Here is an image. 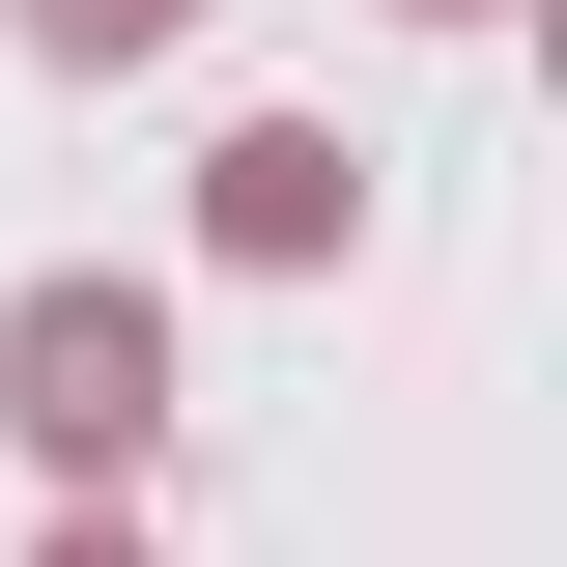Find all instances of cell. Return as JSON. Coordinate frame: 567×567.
<instances>
[{
    "instance_id": "cell-1",
    "label": "cell",
    "mask_w": 567,
    "mask_h": 567,
    "mask_svg": "<svg viewBox=\"0 0 567 567\" xmlns=\"http://www.w3.org/2000/svg\"><path fill=\"white\" fill-rule=\"evenodd\" d=\"M0 454L58 511H142V454H171V284H114V256L0 284Z\"/></svg>"
},
{
    "instance_id": "cell-2",
    "label": "cell",
    "mask_w": 567,
    "mask_h": 567,
    "mask_svg": "<svg viewBox=\"0 0 567 567\" xmlns=\"http://www.w3.org/2000/svg\"><path fill=\"white\" fill-rule=\"evenodd\" d=\"M199 256H227V284H341V256H369V142H341V114H227V142H199Z\"/></svg>"
},
{
    "instance_id": "cell-3",
    "label": "cell",
    "mask_w": 567,
    "mask_h": 567,
    "mask_svg": "<svg viewBox=\"0 0 567 567\" xmlns=\"http://www.w3.org/2000/svg\"><path fill=\"white\" fill-rule=\"evenodd\" d=\"M0 29H29L58 85H114V58H171V29H227V0H0Z\"/></svg>"
},
{
    "instance_id": "cell-4",
    "label": "cell",
    "mask_w": 567,
    "mask_h": 567,
    "mask_svg": "<svg viewBox=\"0 0 567 567\" xmlns=\"http://www.w3.org/2000/svg\"><path fill=\"white\" fill-rule=\"evenodd\" d=\"M29 567H171V539H142V511H58V539H29Z\"/></svg>"
},
{
    "instance_id": "cell-5",
    "label": "cell",
    "mask_w": 567,
    "mask_h": 567,
    "mask_svg": "<svg viewBox=\"0 0 567 567\" xmlns=\"http://www.w3.org/2000/svg\"><path fill=\"white\" fill-rule=\"evenodd\" d=\"M398 29H511V0H398Z\"/></svg>"
}]
</instances>
